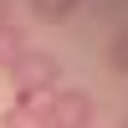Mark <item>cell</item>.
I'll list each match as a JSON object with an SVG mask.
<instances>
[{
    "instance_id": "6da1fadb",
    "label": "cell",
    "mask_w": 128,
    "mask_h": 128,
    "mask_svg": "<svg viewBox=\"0 0 128 128\" xmlns=\"http://www.w3.org/2000/svg\"><path fill=\"white\" fill-rule=\"evenodd\" d=\"M5 82L16 87V98H51V92L62 87V62H56V51L26 46V51L5 67Z\"/></svg>"
},
{
    "instance_id": "7a4b0ae2",
    "label": "cell",
    "mask_w": 128,
    "mask_h": 128,
    "mask_svg": "<svg viewBox=\"0 0 128 128\" xmlns=\"http://www.w3.org/2000/svg\"><path fill=\"white\" fill-rule=\"evenodd\" d=\"M46 118H51V128H92L98 102H92V92H82V87H56L46 98Z\"/></svg>"
},
{
    "instance_id": "3957f363",
    "label": "cell",
    "mask_w": 128,
    "mask_h": 128,
    "mask_svg": "<svg viewBox=\"0 0 128 128\" xmlns=\"http://www.w3.org/2000/svg\"><path fill=\"white\" fill-rule=\"evenodd\" d=\"M0 128H51L46 98H16L5 113H0Z\"/></svg>"
},
{
    "instance_id": "277c9868",
    "label": "cell",
    "mask_w": 128,
    "mask_h": 128,
    "mask_svg": "<svg viewBox=\"0 0 128 128\" xmlns=\"http://www.w3.org/2000/svg\"><path fill=\"white\" fill-rule=\"evenodd\" d=\"M77 5L82 0H31V16H36L41 26H62V20H72Z\"/></svg>"
},
{
    "instance_id": "5b68a950",
    "label": "cell",
    "mask_w": 128,
    "mask_h": 128,
    "mask_svg": "<svg viewBox=\"0 0 128 128\" xmlns=\"http://www.w3.org/2000/svg\"><path fill=\"white\" fill-rule=\"evenodd\" d=\"M26 46H31V41H26V31H20L16 20H5V26H0V72H5L10 62L26 51Z\"/></svg>"
},
{
    "instance_id": "8992f818",
    "label": "cell",
    "mask_w": 128,
    "mask_h": 128,
    "mask_svg": "<svg viewBox=\"0 0 128 128\" xmlns=\"http://www.w3.org/2000/svg\"><path fill=\"white\" fill-rule=\"evenodd\" d=\"M102 62H108L118 77H128V31H118V36L108 41V51H102Z\"/></svg>"
},
{
    "instance_id": "52a82bcc",
    "label": "cell",
    "mask_w": 128,
    "mask_h": 128,
    "mask_svg": "<svg viewBox=\"0 0 128 128\" xmlns=\"http://www.w3.org/2000/svg\"><path fill=\"white\" fill-rule=\"evenodd\" d=\"M10 5H16V0H0V26L10 20Z\"/></svg>"
},
{
    "instance_id": "ba28073f",
    "label": "cell",
    "mask_w": 128,
    "mask_h": 128,
    "mask_svg": "<svg viewBox=\"0 0 128 128\" xmlns=\"http://www.w3.org/2000/svg\"><path fill=\"white\" fill-rule=\"evenodd\" d=\"M118 128H128V118H123V123H118Z\"/></svg>"
}]
</instances>
